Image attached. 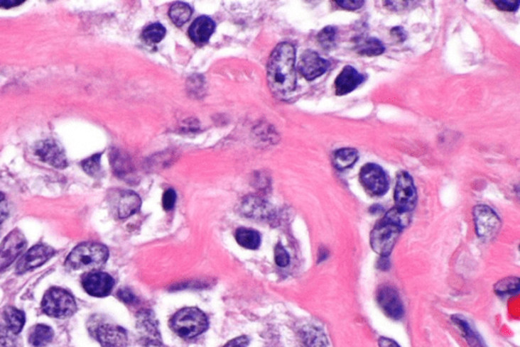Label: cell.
Masks as SVG:
<instances>
[{
	"mask_svg": "<svg viewBox=\"0 0 520 347\" xmlns=\"http://www.w3.org/2000/svg\"><path fill=\"white\" fill-rule=\"evenodd\" d=\"M296 52L292 44L283 42L276 47L269 57L268 82L271 91L278 98H287L296 87L295 70Z\"/></svg>",
	"mask_w": 520,
	"mask_h": 347,
	"instance_id": "6da1fadb",
	"label": "cell"
},
{
	"mask_svg": "<svg viewBox=\"0 0 520 347\" xmlns=\"http://www.w3.org/2000/svg\"><path fill=\"white\" fill-rule=\"evenodd\" d=\"M408 223L410 214L399 211L396 207L389 210L371 231L370 244L373 251L381 257H389L399 239V233Z\"/></svg>",
	"mask_w": 520,
	"mask_h": 347,
	"instance_id": "7a4b0ae2",
	"label": "cell"
},
{
	"mask_svg": "<svg viewBox=\"0 0 520 347\" xmlns=\"http://www.w3.org/2000/svg\"><path fill=\"white\" fill-rule=\"evenodd\" d=\"M107 248L98 243H84L72 250L67 257L66 265L75 270H94L107 261Z\"/></svg>",
	"mask_w": 520,
	"mask_h": 347,
	"instance_id": "3957f363",
	"label": "cell"
},
{
	"mask_svg": "<svg viewBox=\"0 0 520 347\" xmlns=\"http://www.w3.org/2000/svg\"><path fill=\"white\" fill-rule=\"evenodd\" d=\"M170 327L182 338L191 339L209 328V320L198 309L184 308L175 314L170 321Z\"/></svg>",
	"mask_w": 520,
	"mask_h": 347,
	"instance_id": "277c9868",
	"label": "cell"
},
{
	"mask_svg": "<svg viewBox=\"0 0 520 347\" xmlns=\"http://www.w3.org/2000/svg\"><path fill=\"white\" fill-rule=\"evenodd\" d=\"M42 310L50 317H70L77 311V304L70 292L58 287H52L45 294Z\"/></svg>",
	"mask_w": 520,
	"mask_h": 347,
	"instance_id": "5b68a950",
	"label": "cell"
},
{
	"mask_svg": "<svg viewBox=\"0 0 520 347\" xmlns=\"http://www.w3.org/2000/svg\"><path fill=\"white\" fill-rule=\"evenodd\" d=\"M394 202L396 209L406 214H411L417 204V190L412 177L406 172H401L398 175L394 190Z\"/></svg>",
	"mask_w": 520,
	"mask_h": 347,
	"instance_id": "8992f818",
	"label": "cell"
},
{
	"mask_svg": "<svg viewBox=\"0 0 520 347\" xmlns=\"http://www.w3.org/2000/svg\"><path fill=\"white\" fill-rule=\"evenodd\" d=\"M475 224L477 236L483 239H493L500 230L501 221L493 209L487 205H477L474 209Z\"/></svg>",
	"mask_w": 520,
	"mask_h": 347,
	"instance_id": "52a82bcc",
	"label": "cell"
},
{
	"mask_svg": "<svg viewBox=\"0 0 520 347\" xmlns=\"http://www.w3.org/2000/svg\"><path fill=\"white\" fill-rule=\"evenodd\" d=\"M360 181L363 187L371 195L381 196L389 190L386 174L378 165L367 164L362 167Z\"/></svg>",
	"mask_w": 520,
	"mask_h": 347,
	"instance_id": "ba28073f",
	"label": "cell"
},
{
	"mask_svg": "<svg viewBox=\"0 0 520 347\" xmlns=\"http://www.w3.org/2000/svg\"><path fill=\"white\" fill-rule=\"evenodd\" d=\"M27 246L25 236L18 230L11 231L0 246V271L11 265Z\"/></svg>",
	"mask_w": 520,
	"mask_h": 347,
	"instance_id": "9c48e42d",
	"label": "cell"
},
{
	"mask_svg": "<svg viewBox=\"0 0 520 347\" xmlns=\"http://www.w3.org/2000/svg\"><path fill=\"white\" fill-rule=\"evenodd\" d=\"M377 302L385 315L394 320L403 316V304L399 292L390 285H383L377 292Z\"/></svg>",
	"mask_w": 520,
	"mask_h": 347,
	"instance_id": "30bf717a",
	"label": "cell"
},
{
	"mask_svg": "<svg viewBox=\"0 0 520 347\" xmlns=\"http://www.w3.org/2000/svg\"><path fill=\"white\" fill-rule=\"evenodd\" d=\"M82 287L90 296L97 297H107L114 287V280L108 273L90 272L82 280Z\"/></svg>",
	"mask_w": 520,
	"mask_h": 347,
	"instance_id": "8fae6325",
	"label": "cell"
},
{
	"mask_svg": "<svg viewBox=\"0 0 520 347\" xmlns=\"http://www.w3.org/2000/svg\"><path fill=\"white\" fill-rule=\"evenodd\" d=\"M330 67L327 60L320 57L316 52L307 50L302 54L300 59L299 72L308 80H313L325 75Z\"/></svg>",
	"mask_w": 520,
	"mask_h": 347,
	"instance_id": "7c38bea8",
	"label": "cell"
},
{
	"mask_svg": "<svg viewBox=\"0 0 520 347\" xmlns=\"http://www.w3.org/2000/svg\"><path fill=\"white\" fill-rule=\"evenodd\" d=\"M136 327L141 339L151 346H161L159 327L152 311H141L138 315Z\"/></svg>",
	"mask_w": 520,
	"mask_h": 347,
	"instance_id": "4fadbf2b",
	"label": "cell"
},
{
	"mask_svg": "<svg viewBox=\"0 0 520 347\" xmlns=\"http://www.w3.org/2000/svg\"><path fill=\"white\" fill-rule=\"evenodd\" d=\"M36 153L37 155H39L40 159L54 167L65 169L67 167L65 150L56 141H51V139L41 141L37 145Z\"/></svg>",
	"mask_w": 520,
	"mask_h": 347,
	"instance_id": "5bb4252c",
	"label": "cell"
},
{
	"mask_svg": "<svg viewBox=\"0 0 520 347\" xmlns=\"http://www.w3.org/2000/svg\"><path fill=\"white\" fill-rule=\"evenodd\" d=\"M54 253L55 251L51 247L37 245L25 254L22 260L18 263L16 270L18 273H23L31 269L39 268V266L43 265L45 262L48 261Z\"/></svg>",
	"mask_w": 520,
	"mask_h": 347,
	"instance_id": "9a60e30c",
	"label": "cell"
},
{
	"mask_svg": "<svg viewBox=\"0 0 520 347\" xmlns=\"http://www.w3.org/2000/svg\"><path fill=\"white\" fill-rule=\"evenodd\" d=\"M96 337L103 347H125L127 333L117 325L103 324L96 329Z\"/></svg>",
	"mask_w": 520,
	"mask_h": 347,
	"instance_id": "2e32d148",
	"label": "cell"
},
{
	"mask_svg": "<svg viewBox=\"0 0 520 347\" xmlns=\"http://www.w3.org/2000/svg\"><path fill=\"white\" fill-rule=\"evenodd\" d=\"M364 80H365V77L363 75L354 70L353 66L347 65L335 79V94L337 96H344V94L351 93L360 86Z\"/></svg>",
	"mask_w": 520,
	"mask_h": 347,
	"instance_id": "e0dca14e",
	"label": "cell"
},
{
	"mask_svg": "<svg viewBox=\"0 0 520 347\" xmlns=\"http://www.w3.org/2000/svg\"><path fill=\"white\" fill-rule=\"evenodd\" d=\"M216 29L214 21L207 16H200L196 18L190 29H189V36L195 44L202 45L209 41L210 36Z\"/></svg>",
	"mask_w": 520,
	"mask_h": 347,
	"instance_id": "ac0fdd59",
	"label": "cell"
},
{
	"mask_svg": "<svg viewBox=\"0 0 520 347\" xmlns=\"http://www.w3.org/2000/svg\"><path fill=\"white\" fill-rule=\"evenodd\" d=\"M141 198L131 191H121L116 200V210L120 219L136 214L141 207Z\"/></svg>",
	"mask_w": 520,
	"mask_h": 347,
	"instance_id": "d6986e66",
	"label": "cell"
},
{
	"mask_svg": "<svg viewBox=\"0 0 520 347\" xmlns=\"http://www.w3.org/2000/svg\"><path fill=\"white\" fill-rule=\"evenodd\" d=\"M357 160H358V152L354 148H340L333 155V164L339 170L353 167Z\"/></svg>",
	"mask_w": 520,
	"mask_h": 347,
	"instance_id": "ffe728a7",
	"label": "cell"
},
{
	"mask_svg": "<svg viewBox=\"0 0 520 347\" xmlns=\"http://www.w3.org/2000/svg\"><path fill=\"white\" fill-rule=\"evenodd\" d=\"M53 330L46 325H37L31 330L30 343L35 347H44L53 338Z\"/></svg>",
	"mask_w": 520,
	"mask_h": 347,
	"instance_id": "44dd1931",
	"label": "cell"
},
{
	"mask_svg": "<svg viewBox=\"0 0 520 347\" xmlns=\"http://www.w3.org/2000/svg\"><path fill=\"white\" fill-rule=\"evenodd\" d=\"M357 52L361 55H380L384 52V45L376 38H365V39L359 40Z\"/></svg>",
	"mask_w": 520,
	"mask_h": 347,
	"instance_id": "7402d4cb",
	"label": "cell"
},
{
	"mask_svg": "<svg viewBox=\"0 0 520 347\" xmlns=\"http://www.w3.org/2000/svg\"><path fill=\"white\" fill-rule=\"evenodd\" d=\"M4 320H6V326L9 329L15 332L16 334H18L22 331L23 325H25V314L22 311L18 310V309L9 307L4 311Z\"/></svg>",
	"mask_w": 520,
	"mask_h": 347,
	"instance_id": "603a6c76",
	"label": "cell"
},
{
	"mask_svg": "<svg viewBox=\"0 0 520 347\" xmlns=\"http://www.w3.org/2000/svg\"><path fill=\"white\" fill-rule=\"evenodd\" d=\"M236 240L245 249L255 250L260 245L259 233L249 228H239L236 233Z\"/></svg>",
	"mask_w": 520,
	"mask_h": 347,
	"instance_id": "cb8c5ba5",
	"label": "cell"
},
{
	"mask_svg": "<svg viewBox=\"0 0 520 347\" xmlns=\"http://www.w3.org/2000/svg\"><path fill=\"white\" fill-rule=\"evenodd\" d=\"M191 15H193V9L184 2H177L173 4L169 11L170 18L177 27H181L188 22Z\"/></svg>",
	"mask_w": 520,
	"mask_h": 347,
	"instance_id": "d4e9b609",
	"label": "cell"
},
{
	"mask_svg": "<svg viewBox=\"0 0 520 347\" xmlns=\"http://www.w3.org/2000/svg\"><path fill=\"white\" fill-rule=\"evenodd\" d=\"M166 35V29L161 23L148 26L143 33V40L148 44L159 43Z\"/></svg>",
	"mask_w": 520,
	"mask_h": 347,
	"instance_id": "484cf974",
	"label": "cell"
},
{
	"mask_svg": "<svg viewBox=\"0 0 520 347\" xmlns=\"http://www.w3.org/2000/svg\"><path fill=\"white\" fill-rule=\"evenodd\" d=\"M495 292L499 294H514L519 290V280L517 277H506L496 283Z\"/></svg>",
	"mask_w": 520,
	"mask_h": 347,
	"instance_id": "4316f807",
	"label": "cell"
},
{
	"mask_svg": "<svg viewBox=\"0 0 520 347\" xmlns=\"http://www.w3.org/2000/svg\"><path fill=\"white\" fill-rule=\"evenodd\" d=\"M337 39V29L333 27H326L318 34V42L325 49H332L335 45Z\"/></svg>",
	"mask_w": 520,
	"mask_h": 347,
	"instance_id": "83f0119b",
	"label": "cell"
},
{
	"mask_svg": "<svg viewBox=\"0 0 520 347\" xmlns=\"http://www.w3.org/2000/svg\"><path fill=\"white\" fill-rule=\"evenodd\" d=\"M16 335L8 326H0V347H18Z\"/></svg>",
	"mask_w": 520,
	"mask_h": 347,
	"instance_id": "f1b7e54d",
	"label": "cell"
},
{
	"mask_svg": "<svg viewBox=\"0 0 520 347\" xmlns=\"http://www.w3.org/2000/svg\"><path fill=\"white\" fill-rule=\"evenodd\" d=\"M100 160L101 155H94L93 157L85 160L82 163V166L87 174L91 175V176H97V175L100 173Z\"/></svg>",
	"mask_w": 520,
	"mask_h": 347,
	"instance_id": "f546056e",
	"label": "cell"
},
{
	"mask_svg": "<svg viewBox=\"0 0 520 347\" xmlns=\"http://www.w3.org/2000/svg\"><path fill=\"white\" fill-rule=\"evenodd\" d=\"M306 335L307 346L310 347H325L326 346L325 335L316 330H309Z\"/></svg>",
	"mask_w": 520,
	"mask_h": 347,
	"instance_id": "4dcf8cb0",
	"label": "cell"
},
{
	"mask_svg": "<svg viewBox=\"0 0 520 347\" xmlns=\"http://www.w3.org/2000/svg\"><path fill=\"white\" fill-rule=\"evenodd\" d=\"M275 259L276 264L281 268H286L290 263V256L281 245H278L275 250Z\"/></svg>",
	"mask_w": 520,
	"mask_h": 347,
	"instance_id": "1f68e13d",
	"label": "cell"
},
{
	"mask_svg": "<svg viewBox=\"0 0 520 347\" xmlns=\"http://www.w3.org/2000/svg\"><path fill=\"white\" fill-rule=\"evenodd\" d=\"M175 202H176V192L173 189H168L163 195V207L165 210H171L174 207Z\"/></svg>",
	"mask_w": 520,
	"mask_h": 347,
	"instance_id": "d6a6232c",
	"label": "cell"
},
{
	"mask_svg": "<svg viewBox=\"0 0 520 347\" xmlns=\"http://www.w3.org/2000/svg\"><path fill=\"white\" fill-rule=\"evenodd\" d=\"M494 4L497 6L498 9H502L505 11H517L519 6V1H510V0H504V1H494Z\"/></svg>",
	"mask_w": 520,
	"mask_h": 347,
	"instance_id": "836d02e7",
	"label": "cell"
},
{
	"mask_svg": "<svg viewBox=\"0 0 520 347\" xmlns=\"http://www.w3.org/2000/svg\"><path fill=\"white\" fill-rule=\"evenodd\" d=\"M335 4H339L340 8L346 9L347 11H356V9H361L363 6L364 1H358V0H342V1H335Z\"/></svg>",
	"mask_w": 520,
	"mask_h": 347,
	"instance_id": "e575fe53",
	"label": "cell"
},
{
	"mask_svg": "<svg viewBox=\"0 0 520 347\" xmlns=\"http://www.w3.org/2000/svg\"><path fill=\"white\" fill-rule=\"evenodd\" d=\"M9 214L8 202H6V196L0 193V224L6 221Z\"/></svg>",
	"mask_w": 520,
	"mask_h": 347,
	"instance_id": "d590c367",
	"label": "cell"
},
{
	"mask_svg": "<svg viewBox=\"0 0 520 347\" xmlns=\"http://www.w3.org/2000/svg\"><path fill=\"white\" fill-rule=\"evenodd\" d=\"M118 297L126 304H132L136 302V297L129 289H122L118 292Z\"/></svg>",
	"mask_w": 520,
	"mask_h": 347,
	"instance_id": "8d00e7d4",
	"label": "cell"
},
{
	"mask_svg": "<svg viewBox=\"0 0 520 347\" xmlns=\"http://www.w3.org/2000/svg\"><path fill=\"white\" fill-rule=\"evenodd\" d=\"M248 343H249V340H248L247 337L241 336L238 337V338L231 340L224 347H246L248 346Z\"/></svg>",
	"mask_w": 520,
	"mask_h": 347,
	"instance_id": "74e56055",
	"label": "cell"
},
{
	"mask_svg": "<svg viewBox=\"0 0 520 347\" xmlns=\"http://www.w3.org/2000/svg\"><path fill=\"white\" fill-rule=\"evenodd\" d=\"M23 0H0V8L1 9H11L15 6H21L23 4Z\"/></svg>",
	"mask_w": 520,
	"mask_h": 347,
	"instance_id": "f35d334b",
	"label": "cell"
},
{
	"mask_svg": "<svg viewBox=\"0 0 520 347\" xmlns=\"http://www.w3.org/2000/svg\"><path fill=\"white\" fill-rule=\"evenodd\" d=\"M379 346L380 347H399V344L396 343V341H394V340H392V339L385 338V337H382V338L379 339Z\"/></svg>",
	"mask_w": 520,
	"mask_h": 347,
	"instance_id": "ab89813d",
	"label": "cell"
},
{
	"mask_svg": "<svg viewBox=\"0 0 520 347\" xmlns=\"http://www.w3.org/2000/svg\"><path fill=\"white\" fill-rule=\"evenodd\" d=\"M391 33L392 34L396 35V38H399V39H406L405 32H403V30L401 29V28H394V29H392Z\"/></svg>",
	"mask_w": 520,
	"mask_h": 347,
	"instance_id": "60d3db41",
	"label": "cell"
}]
</instances>
